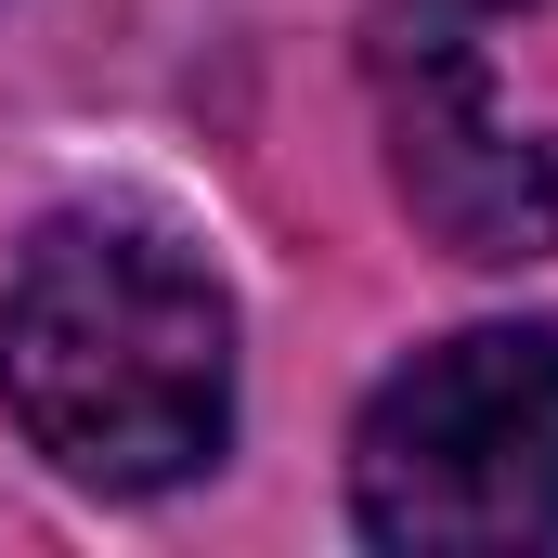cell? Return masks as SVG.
Segmentation results:
<instances>
[{
    "label": "cell",
    "instance_id": "2",
    "mask_svg": "<svg viewBox=\"0 0 558 558\" xmlns=\"http://www.w3.org/2000/svg\"><path fill=\"white\" fill-rule=\"evenodd\" d=\"M351 520L403 558L558 546V338L468 325L416 351L351 428Z\"/></svg>",
    "mask_w": 558,
    "mask_h": 558
},
{
    "label": "cell",
    "instance_id": "3",
    "mask_svg": "<svg viewBox=\"0 0 558 558\" xmlns=\"http://www.w3.org/2000/svg\"><path fill=\"white\" fill-rule=\"evenodd\" d=\"M377 131H390V182H403L428 247H454L481 274L558 247V143L494 118L481 52L454 39V13H403L377 39Z\"/></svg>",
    "mask_w": 558,
    "mask_h": 558
},
{
    "label": "cell",
    "instance_id": "4",
    "mask_svg": "<svg viewBox=\"0 0 558 558\" xmlns=\"http://www.w3.org/2000/svg\"><path fill=\"white\" fill-rule=\"evenodd\" d=\"M428 13H507V0H428Z\"/></svg>",
    "mask_w": 558,
    "mask_h": 558
},
{
    "label": "cell",
    "instance_id": "1",
    "mask_svg": "<svg viewBox=\"0 0 558 558\" xmlns=\"http://www.w3.org/2000/svg\"><path fill=\"white\" fill-rule=\"evenodd\" d=\"M0 403L105 494H169L234 428V299L156 221H39L0 286Z\"/></svg>",
    "mask_w": 558,
    "mask_h": 558
}]
</instances>
